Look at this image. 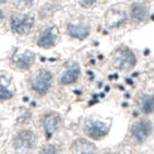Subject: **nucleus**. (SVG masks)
I'll return each mask as SVG.
<instances>
[{
	"instance_id": "nucleus-12",
	"label": "nucleus",
	"mask_w": 154,
	"mask_h": 154,
	"mask_svg": "<svg viewBox=\"0 0 154 154\" xmlns=\"http://www.w3.org/2000/svg\"><path fill=\"white\" fill-rule=\"evenodd\" d=\"M34 63V54L32 52H25L23 56H20L17 60V66L20 68H29Z\"/></svg>"
},
{
	"instance_id": "nucleus-7",
	"label": "nucleus",
	"mask_w": 154,
	"mask_h": 154,
	"mask_svg": "<svg viewBox=\"0 0 154 154\" xmlns=\"http://www.w3.org/2000/svg\"><path fill=\"white\" fill-rule=\"evenodd\" d=\"M60 123H61V116L57 112H49L43 118V128L47 139L52 138V135L58 129Z\"/></svg>"
},
{
	"instance_id": "nucleus-10",
	"label": "nucleus",
	"mask_w": 154,
	"mask_h": 154,
	"mask_svg": "<svg viewBox=\"0 0 154 154\" xmlns=\"http://www.w3.org/2000/svg\"><path fill=\"white\" fill-rule=\"evenodd\" d=\"M68 34L77 38V39H85V38L90 34V27L86 24H79V25H75V24H69L68 28H67Z\"/></svg>"
},
{
	"instance_id": "nucleus-18",
	"label": "nucleus",
	"mask_w": 154,
	"mask_h": 154,
	"mask_svg": "<svg viewBox=\"0 0 154 154\" xmlns=\"http://www.w3.org/2000/svg\"><path fill=\"white\" fill-rule=\"evenodd\" d=\"M17 2H18L19 4L24 5V6H28V5L32 4V2H33V0H17Z\"/></svg>"
},
{
	"instance_id": "nucleus-11",
	"label": "nucleus",
	"mask_w": 154,
	"mask_h": 154,
	"mask_svg": "<svg viewBox=\"0 0 154 154\" xmlns=\"http://www.w3.org/2000/svg\"><path fill=\"white\" fill-rule=\"evenodd\" d=\"M96 146L86 139H79L72 144V152L75 153H94Z\"/></svg>"
},
{
	"instance_id": "nucleus-13",
	"label": "nucleus",
	"mask_w": 154,
	"mask_h": 154,
	"mask_svg": "<svg viewBox=\"0 0 154 154\" xmlns=\"http://www.w3.org/2000/svg\"><path fill=\"white\" fill-rule=\"evenodd\" d=\"M146 15V8L143 4H134L131 8V18L134 20H143Z\"/></svg>"
},
{
	"instance_id": "nucleus-17",
	"label": "nucleus",
	"mask_w": 154,
	"mask_h": 154,
	"mask_svg": "<svg viewBox=\"0 0 154 154\" xmlns=\"http://www.w3.org/2000/svg\"><path fill=\"white\" fill-rule=\"evenodd\" d=\"M79 2L83 8H90V6H92L96 3V0H79Z\"/></svg>"
},
{
	"instance_id": "nucleus-19",
	"label": "nucleus",
	"mask_w": 154,
	"mask_h": 154,
	"mask_svg": "<svg viewBox=\"0 0 154 154\" xmlns=\"http://www.w3.org/2000/svg\"><path fill=\"white\" fill-rule=\"evenodd\" d=\"M2 19H3V13L0 11V20H2Z\"/></svg>"
},
{
	"instance_id": "nucleus-20",
	"label": "nucleus",
	"mask_w": 154,
	"mask_h": 154,
	"mask_svg": "<svg viewBox=\"0 0 154 154\" xmlns=\"http://www.w3.org/2000/svg\"><path fill=\"white\" fill-rule=\"evenodd\" d=\"M4 2H5V0H0V4H3Z\"/></svg>"
},
{
	"instance_id": "nucleus-15",
	"label": "nucleus",
	"mask_w": 154,
	"mask_h": 154,
	"mask_svg": "<svg viewBox=\"0 0 154 154\" xmlns=\"http://www.w3.org/2000/svg\"><path fill=\"white\" fill-rule=\"evenodd\" d=\"M11 97H13V92L9 91V90L2 83V81H0V99L8 100V99H11Z\"/></svg>"
},
{
	"instance_id": "nucleus-4",
	"label": "nucleus",
	"mask_w": 154,
	"mask_h": 154,
	"mask_svg": "<svg viewBox=\"0 0 154 154\" xmlns=\"http://www.w3.org/2000/svg\"><path fill=\"white\" fill-rule=\"evenodd\" d=\"M152 134V124L149 120L143 119L135 123L131 128V135L138 143H143Z\"/></svg>"
},
{
	"instance_id": "nucleus-8",
	"label": "nucleus",
	"mask_w": 154,
	"mask_h": 154,
	"mask_svg": "<svg viewBox=\"0 0 154 154\" xmlns=\"http://www.w3.org/2000/svg\"><path fill=\"white\" fill-rule=\"evenodd\" d=\"M56 44V33H54V28L51 27L47 28L43 33L39 35L38 39V46L42 48H51Z\"/></svg>"
},
{
	"instance_id": "nucleus-6",
	"label": "nucleus",
	"mask_w": 154,
	"mask_h": 154,
	"mask_svg": "<svg viewBox=\"0 0 154 154\" xmlns=\"http://www.w3.org/2000/svg\"><path fill=\"white\" fill-rule=\"evenodd\" d=\"M35 144V137L33 131L30 130H22L19 134H17V137L14 138V145L15 149H32L34 148Z\"/></svg>"
},
{
	"instance_id": "nucleus-14",
	"label": "nucleus",
	"mask_w": 154,
	"mask_h": 154,
	"mask_svg": "<svg viewBox=\"0 0 154 154\" xmlns=\"http://www.w3.org/2000/svg\"><path fill=\"white\" fill-rule=\"evenodd\" d=\"M142 110L145 114H152L154 111V95H145L142 99Z\"/></svg>"
},
{
	"instance_id": "nucleus-5",
	"label": "nucleus",
	"mask_w": 154,
	"mask_h": 154,
	"mask_svg": "<svg viewBox=\"0 0 154 154\" xmlns=\"http://www.w3.org/2000/svg\"><path fill=\"white\" fill-rule=\"evenodd\" d=\"M33 24H34V19L29 15H23L22 18L11 17L10 20L11 29L17 34H27L33 27Z\"/></svg>"
},
{
	"instance_id": "nucleus-1",
	"label": "nucleus",
	"mask_w": 154,
	"mask_h": 154,
	"mask_svg": "<svg viewBox=\"0 0 154 154\" xmlns=\"http://www.w3.org/2000/svg\"><path fill=\"white\" fill-rule=\"evenodd\" d=\"M51 85H52V75L46 69L39 71L32 79V88L39 95H46Z\"/></svg>"
},
{
	"instance_id": "nucleus-2",
	"label": "nucleus",
	"mask_w": 154,
	"mask_h": 154,
	"mask_svg": "<svg viewBox=\"0 0 154 154\" xmlns=\"http://www.w3.org/2000/svg\"><path fill=\"white\" fill-rule=\"evenodd\" d=\"M137 63L134 53L128 48H120L115 54V66L120 69H131Z\"/></svg>"
},
{
	"instance_id": "nucleus-16",
	"label": "nucleus",
	"mask_w": 154,
	"mask_h": 154,
	"mask_svg": "<svg viewBox=\"0 0 154 154\" xmlns=\"http://www.w3.org/2000/svg\"><path fill=\"white\" fill-rule=\"evenodd\" d=\"M58 150L56 149V146L54 145H47V146H44V148H42L41 153H57Z\"/></svg>"
},
{
	"instance_id": "nucleus-3",
	"label": "nucleus",
	"mask_w": 154,
	"mask_h": 154,
	"mask_svg": "<svg viewBox=\"0 0 154 154\" xmlns=\"http://www.w3.org/2000/svg\"><path fill=\"white\" fill-rule=\"evenodd\" d=\"M109 125L102 121H88L85 125V134L91 139H101L107 135Z\"/></svg>"
},
{
	"instance_id": "nucleus-9",
	"label": "nucleus",
	"mask_w": 154,
	"mask_h": 154,
	"mask_svg": "<svg viewBox=\"0 0 154 154\" xmlns=\"http://www.w3.org/2000/svg\"><path fill=\"white\" fill-rule=\"evenodd\" d=\"M79 76H80V66L77 65V63H73V65L69 66L66 69V72L62 75L61 83H63V85H71V83L77 81Z\"/></svg>"
}]
</instances>
